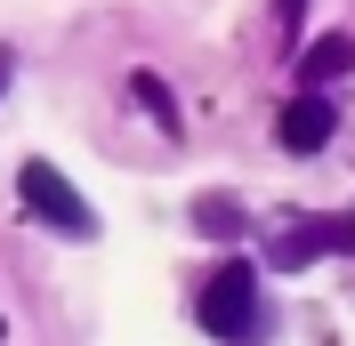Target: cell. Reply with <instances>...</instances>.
I'll list each match as a JSON object with an SVG mask.
<instances>
[{
	"label": "cell",
	"instance_id": "6da1fadb",
	"mask_svg": "<svg viewBox=\"0 0 355 346\" xmlns=\"http://www.w3.org/2000/svg\"><path fill=\"white\" fill-rule=\"evenodd\" d=\"M259 314H266L259 266H250V258H218V266H210V282H202V330L243 346V338H259Z\"/></svg>",
	"mask_w": 355,
	"mask_h": 346
},
{
	"label": "cell",
	"instance_id": "7a4b0ae2",
	"mask_svg": "<svg viewBox=\"0 0 355 346\" xmlns=\"http://www.w3.org/2000/svg\"><path fill=\"white\" fill-rule=\"evenodd\" d=\"M17 194L33 201V217H41V226H57V234H81V242L97 234V210L81 201V185H73L57 161H24V170H17Z\"/></svg>",
	"mask_w": 355,
	"mask_h": 346
},
{
	"label": "cell",
	"instance_id": "3957f363",
	"mask_svg": "<svg viewBox=\"0 0 355 346\" xmlns=\"http://www.w3.org/2000/svg\"><path fill=\"white\" fill-rule=\"evenodd\" d=\"M331 129H339V105L323 97V89H299V97L283 105V121H275V137H283L291 153H323Z\"/></svg>",
	"mask_w": 355,
	"mask_h": 346
},
{
	"label": "cell",
	"instance_id": "277c9868",
	"mask_svg": "<svg viewBox=\"0 0 355 346\" xmlns=\"http://www.w3.org/2000/svg\"><path fill=\"white\" fill-rule=\"evenodd\" d=\"M323 250H355V226H347V217H315V226L283 234V242H275V266H307V258H323Z\"/></svg>",
	"mask_w": 355,
	"mask_h": 346
},
{
	"label": "cell",
	"instance_id": "5b68a950",
	"mask_svg": "<svg viewBox=\"0 0 355 346\" xmlns=\"http://www.w3.org/2000/svg\"><path fill=\"white\" fill-rule=\"evenodd\" d=\"M347 65H355V41H347V33H331V41H315L307 57H299V81H307V89H323V81H339Z\"/></svg>",
	"mask_w": 355,
	"mask_h": 346
},
{
	"label": "cell",
	"instance_id": "8992f818",
	"mask_svg": "<svg viewBox=\"0 0 355 346\" xmlns=\"http://www.w3.org/2000/svg\"><path fill=\"white\" fill-rule=\"evenodd\" d=\"M194 226H202L210 242H234V234H243V210H234L226 194H202V201H194Z\"/></svg>",
	"mask_w": 355,
	"mask_h": 346
},
{
	"label": "cell",
	"instance_id": "52a82bcc",
	"mask_svg": "<svg viewBox=\"0 0 355 346\" xmlns=\"http://www.w3.org/2000/svg\"><path fill=\"white\" fill-rule=\"evenodd\" d=\"M130 89H137V105L154 113L162 129H178V105H170V89H162V73H130Z\"/></svg>",
	"mask_w": 355,
	"mask_h": 346
},
{
	"label": "cell",
	"instance_id": "ba28073f",
	"mask_svg": "<svg viewBox=\"0 0 355 346\" xmlns=\"http://www.w3.org/2000/svg\"><path fill=\"white\" fill-rule=\"evenodd\" d=\"M299 17H307V0H275V24L283 33H299Z\"/></svg>",
	"mask_w": 355,
	"mask_h": 346
},
{
	"label": "cell",
	"instance_id": "9c48e42d",
	"mask_svg": "<svg viewBox=\"0 0 355 346\" xmlns=\"http://www.w3.org/2000/svg\"><path fill=\"white\" fill-rule=\"evenodd\" d=\"M8 65H17V57H8V48H0V89H8Z\"/></svg>",
	"mask_w": 355,
	"mask_h": 346
}]
</instances>
